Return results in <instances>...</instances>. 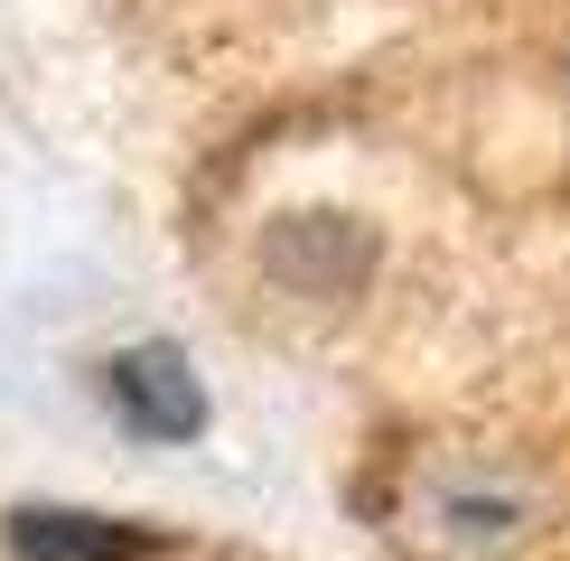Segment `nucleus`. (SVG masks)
<instances>
[{"label":"nucleus","instance_id":"f257e3e1","mask_svg":"<svg viewBox=\"0 0 570 561\" xmlns=\"http://www.w3.org/2000/svg\"><path fill=\"white\" fill-rule=\"evenodd\" d=\"M112 403H122V421L150 431V440H197L206 431V384L187 374L178 346H131V356H112Z\"/></svg>","mask_w":570,"mask_h":561},{"label":"nucleus","instance_id":"f03ea898","mask_svg":"<svg viewBox=\"0 0 570 561\" xmlns=\"http://www.w3.org/2000/svg\"><path fill=\"white\" fill-rule=\"evenodd\" d=\"M10 552L19 561H140V552H159V533L112 524V514H76V505H19Z\"/></svg>","mask_w":570,"mask_h":561}]
</instances>
